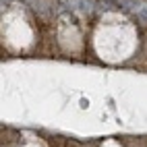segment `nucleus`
Returning a JSON list of instances; mask_svg holds the SVG:
<instances>
[{
  "instance_id": "2",
  "label": "nucleus",
  "mask_w": 147,
  "mask_h": 147,
  "mask_svg": "<svg viewBox=\"0 0 147 147\" xmlns=\"http://www.w3.org/2000/svg\"><path fill=\"white\" fill-rule=\"evenodd\" d=\"M116 8V2L112 0H97V11L100 13H108V11H114Z\"/></svg>"
},
{
  "instance_id": "1",
  "label": "nucleus",
  "mask_w": 147,
  "mask_h": 147,
  "mask_svg": "<svg viewBox=\"0 0 147 147\" xmlns=\"http://www.w3.org/2000/svg\"><path fill=\"white\" fill-rule=\"evenodd\" d=\"M77 6H79V11L89 15V13L97 11V0H77Z\"/></svg>"
},
{
  "instance_id": "4",
  "label": "nucleus",
  "mask_w": 147,
  "mask_h": 147,
  "mask_svg": "<svg viewBox=\"0 0 147 147\" xmlns=\"http://www.w3.org/2000/svg\"><path fill=\"white\" fill-rule=\"evenodd\" d=\"M137 17H139L143 23H147V6H141V8H139V13H137Z\"/></svg>"
},
{
  "instance_id": "3",
  "label": "nucleus",
  "mask_w": 147,
  "mask_h": 147,
  "mask_svg": "<svg viewBox=\"0 0 147 147\" xmlns=\"http://www.w3.org/2000/svg\"><path fill=\"white\" fill-rule=\"evenodd\" d=\"M118 2L122 4V6H126V8H131V11H137V13H139V2H135V0H118Z\"/></svg>"
}]
</instances>
